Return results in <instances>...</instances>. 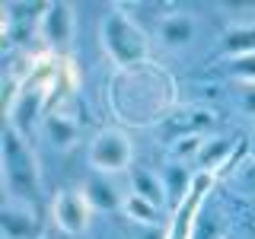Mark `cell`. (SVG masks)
Here are the masks:
<instances>
[{
	"label": "cell",
	"instance_id": "14",
	"mask_svg": "<svg viewBox=\"0 0 255 239\" xmlns=\"http://www.w3.org/2000/svg\"><path fill=\"white\" fill-rule=\"evenodd\" d=\"M223 58L233 61V58H243V54H255V26H233L223 35Z\"/></svg>",
	"mask_w": 255,
	"mask_h": 239
},
{
	"label": "cell",
	"instance_id": "4",
	"mask_svg": "<svg viewBox=\"0 0 255 239\" xmlns=\"http://www.w3.org/2000/svg\"><path fill=\"white\" fill-rule=\"evenodd\" d=\"M86 156H90V166L99 175H115V172L131 169L134 147H131V140H128V134L109 127V131H99L90 140V153Z\"/></svg>",
	"mask_w": 255,
	"mask_h": 239
},
{
	"label": "cell",
	"instance_id": "8",
	"mask_svg": "<svg viewBox=\"0 0 255 239\" xmlns=\"http://www.w3.org/2000/svg\"><path fill=\"white\" fill-rule=\"evenodd\" d=\"M159 45L169 48V51H179V48H188L198 35V26H195V16L188 13H169L159 19Z\"/></svg>",
	"mask_w": 255,
	"mask_h": 239
},
{
	"label": "cell",
	"instance_id": "16",
	"mask_svg": "<svg viewBox=\"0 0 255 239\" xmlns=\"http://www.w3.org/2000/svg\"><path fill=\"white\" fill-rule=\"evenodd\" d=\"M172 121L175 124H172V137L169 140L185 137V134H201V127L214 124V115H211V112H204V109H191V112H185V115H175Z\"/></svg>",
	"mask_w": 255,
	"mask_h": 239
},
{
	"label": "cell",
	"instance_id": "5",
	"mask_svg": "<svg viewBox=\"0 0 255 239\" xmlns=\"http://www.w3.org/2000/svg\"><path fill=\"white\" fill-rule=\"evenodd\" d=\"M90 214L93 207L86 204L83 191H70V188H61L51 201V217H54V227L64 230L67 236H80L86 227H90Z\"/></svg>",
	"mask_w": 255,
	"mask_h": 239
},
{
	"label": "cell",
	"instance_id": "12",
	"mask_svg": "<svg viewBox=\"0 0 255 239\" xmlns=\"http://www.w3.org/2000/svg\"><path fill=\"white\" fill-rule=\"evenodd\" d=\"M131 195H140L143 201L166 207V188H163L159 172H150L143 166H131Z\"/></svg>",
	"mask_w": 255,
	"mask_h": 239
},
{
	"label": "cell",
	"instance_id": "7",
	"mask_svg": "<svg viewBox=\"0 0 255 239\" xmlns=\"http://www.w3.org/2000/svg\"><path fill=\"white\" fill-rule=\"evenodd\" d=\"M0 230H3V239H38V233H42L38 217L19 198H6L3 214H0Z\"/></svg>",
	"mask_w": 255,
	"mask_h": 239
},
{
	"label": "cell",
	"instance_id": "19",
	"mask_svg": "<svg viewBox=\"0 0 255 239\" xmlns=\"http://www.w3.org/2000/svg\"><path fill=\"white\" fill-rule=\"evenodd\" d=\"M191 239H220V220L214 217V214L198 217V227H195V236Z\"/></svg>",
	"mask_w": 255,
	"mask_h": 239
},
{
	"label": "cell",
	"instance_id": "18",
	"mask_svg": "<svg viewBox=\"0 0 255 239\" xmlns=\"http://www.w3.org/2000/svg\"><path fill=\"white\" fill-rule=\"evenodd\" d=\"M227 70L239 83H255V54H243V58L227 61Z\"/></svg>",
	"mask_w": 255,
	"mask_h": 239
},
{
	"label": "cell",
	"instance_id": "15",
	"mask_svg": "<svg viewBox=\"0 0 255 239\" xmlns=\"http://www.w3.org/2000/svg\"><path fill=\"white\" fill-rule=\"evenodd\" d=\"M230 150H233V140L230 137H207L201 153H198V166L201 172H217L223 163L230 159Z\"/></svg>",
	"mask_w": 255,
	"mask_h": 239
},
{
	"label": "cell",
	"instance_id": "20",
	"mask_svg": "<svg viewBox=\"0 0 255 239\" xmlns=\"http://www.w3.org/2000/svg\"><path fill=\"white\" fill-rule=\"evenodd\" d=\"M239 106L249 115H255V83H243L239 86Z\"/></svg>",
	"mask_w": 255,
	"mask_h": 239
},
{
	"label": "cell",
	"instance_id": "13",
	"mask_svg": "<svg viewBox=\"0 0 255 239\" xmlns=\"http://www.w3.org/2000/svg\"><path fill=\"white\" fill-rule=\"evenodd\" d=\"M122 214L137 227H163V207L143 201L140 195H128L122 204Z\"/></svg>",
	"mask_w": 255,
	"mask_h": 239
},
{
	"label": "cell",
	"instance_id": "22",
	"mask_svg": "<svg viewBox=\"0 0 255 239\" xmlns=\"http://www.w3.org/2000/svg\"><path fill=\"white\" fill-rule=\"evenodd\" d=\"M252 156H255V137H252Z\"/></svg>",
	"mask_w": 255,
	"mask_h": 239
},
{
	"label": "cell",
	"instance_id": "6",
	"mask_svg": "<svg viewBox=\"0 0 255 239\" xmlns=\"http://www.w3.org/2000/svg\"><path fill=\"white\" fill-rule=\"evenodd\" d=\"M38 35L48 48L64 51L74 42V6L70 3H45L42 19H38Z\"/></svg>",
	"mask_w": 255,
	"mask_h": 239
},
{
	"label": "cell",
	"instance_id": "21",
	"mask_svg": "<svg viewBox=\"0 0 255 239\" xmlns=\"http://www.w3.org/2000/svg\"><path fill=\"white\" fill-rule=\"evenodd\" d=\"M137 239H172L169 227H140Z\"/></svg>",
	"mask_w": 255,
	"mask_h": 239
},
{
	"label": "cell",
	"instance_id": "9",
	"mask_svg": "<svg viewBox=\"0 0 255 239\" xmlns=\"http://www.w3.org/2000/svg\"><path fill=\"white\" fill-rule=\"evenodd\" d=\"M83 198H86V204L93 207V211H102V214H112V211H122V204H125V198H122V191L115 188V182L109 179V175H90V179L83 182Z\"/></svg>",
	"mask_w": 255,
	"mask_h": 239
},
{
	"label": "cell",
	"instance_id": "17",
	"mask_svg": "<svg viewBox=\"0 0 255 239\" xmlns=\"http://www.w3.org/2000/svg\"><path fill=\"white\" fill-rule=\"evenodd\" d=\"M204 140H207V137H201V134H185V137L169 140V156H172V163L198 159V153H201V147H204Z\"/></svg>",
	"mask_w": 255,
	"mask_h": 239
},
{
	"label": "cell",
	"instance_id": "10",
	"mask_svg": "<svg viewBox=\"0 0 255 239\" xmlns=\"http://www.w3.org/2000/svg\"><path fill=\"white\" fill-rule=\"evenodd\" d=\"M159 179H163V188H166V207L175 214L185 204V198L191 195V188H195V175H188V169L182 163H172L169 159L159 169Z\"/></svg>",
	"mask_w": 255,
	"mask_h": 239
},
{
	"label": "cell",
	"instance_id": "11",
	"mask_svg": "<svg viewBox=\"0 0 255 239\" xmlns=\"http://www.w3.org/2000/svg\"><path fill=\"white\" fill-rule=\"evenodd\" d=\"M38 131H42L45 143H48V147H54V150H67V147H74L77 137H80V124H77V118L64 115V112H48L45 121L38 124Z\"/></svg>",
	"mask_w": 255,
	"mask_h": 239
},
{
	"label": "cell",
	"instance_id": "3",
	"mask_svg": "<svg viewBox=\"0 0 255 239\" xmlns=\"http://www.w3.org/2000/svg\"><path fill=\"white\" fill-rule=\"evenodd\" d=\"M54 70H32L29 80H22L19 93L6 102V124H13L19 134H29L35 124L45 121V106H48V93H51V80Z\"/></svg>",
	"mask_w": 255,
	"mask_h": 239
},
{
	"label": "cell",
	"instance_id": "2",
	"mask_svg": "<svg viewBox=\"0 0 255 239\" xmlns=\"http://www.w3.org/2000/svg\"><path fill=\"white\" fill-rule=\"evenodd\" d=\"M99 38L102 48L118 67H137L150 58V38L137 22L128 16L122 6H112V10L102 16V26H99Z\"/></svg>",
	"mask_w": 255,
	"mask_h": 239
},
{
	"label": "cell",
	"instance_id": "1",
	"mask_svg": "<svg viewBox=\"0 0 255 239\" xmlns=\"http://www.w3.org/2000/svg\"><path fill=\"white\" fill-rule=\"evenodd\" d=\"M0 159H3V182L6 195L19 198V201H35L38 188H42V175H38V159L29 147V137L19 134L13 124H3V137H0Z\"/></svg>",
	"mask_w": 255,
	"mask_h": 239
}]
</instances>
